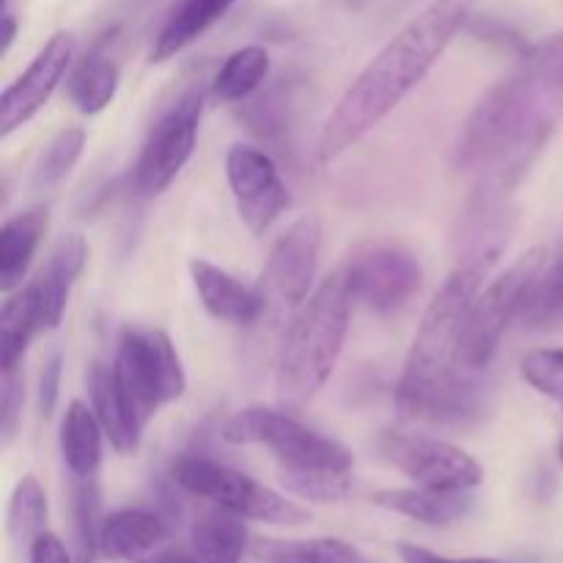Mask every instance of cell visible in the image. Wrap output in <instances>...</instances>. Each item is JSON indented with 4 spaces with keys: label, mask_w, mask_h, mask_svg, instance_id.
<instances>
[{
    "label": "cell",
    "mask_w": 563,
    "mask_h": 563,
    "mask_svg": "<svg viewBox=\"0 0 563 563\" xmlns=\"http://www.w3.org/2000/svg\"><path fill=\"white\" fill-rule=\"evenodd\" d=\"M471 9L473 0H432L368 60L319 132V163H333L355 146L429 75L462 31Z\"/></svg>",
    "instance_id": "1"
},
{
    "label": "cell",
    "mask_w": 563,
    "mask_h": 563,
    "mask_svg": "<svg viewBox=\"0 0 563 563\" xmlns=\"http://www.w3.org/2000/svg\"><path fill=\"white\" fill-rule=\"evenodd\" d=\"M220 438L231 445H267L278 460L280 484L297 498L339 504L352 495V451L302 427L284 407H247L223 423Z\"/></svg>",
    "instance_id": "2"
},
{
    "label": "cell",
    "mask_w": 563,
    "mask_h": 563,
    "mask_svg": "<svg viewBox=\"0 0 563 563\" xmlns=\"http://www.w3.org/2000/svg\"><path fill=\"white\" fill-rule=\"evenodd\" d=\"M355 302V291L341 267L297 308L275 363V399L284 410L300 412L330 379L344 350Z\"/></svg>",
    "instance_id": "3"
},
{
    "label": "cell",
    "mask_w": 563,
    "mask_h": 563,
    "mask_svg": "<svg viewBox=\"0 0 563 563\" xmlns=\"http://www.w3.org/2000/svg\"><path fill=\"white\" fill-rule=\"evenodd\" d=\"M493 267L478 262H460L449 275L421 319L405 372L399 379V401L418 399L427 390L438 388L443 379L460 368V344L465 335L467 313Z\"/></svg>",
    "instance_id": "4"
},
{
    "label": "cell",
    "mask_w": 563,
    "mask_h": 563,
    "mask_svg": "<svg viewBox=\"0 0 563 563\" xmlns=\"http://www.w3.org/2000/svg\"><path fill=\"white\" fill-rule=\"evenodd\" d=\"M170 478L185 493L209 500L214 506H223V509L234 511V515L245 517V520L286 528L311 522V511L302 509L300 504L284 498L275 489L264 487V484H258L247 473L223 465V462L209 460L203 454H181L170 465Z\"/></svg>",
    "instance_id": "5"
},
{
    "label": "cell",
    "mask_w": 563,
    "mask_h": 563,
    "mask_svg": "<svg viewBox=\"0 0 563 563\" xmlns=\"http://www.w3.org/2000/svg\"><path fill=\"white\" fill-rule=\"evenodd\" d=\"M548 262V251L533 247L526 256L517 258L500 278H495L487 289L478 291L471 313H467L465 335L460 344V368L484 372L493 363L506 328L522 313L528 295Z\"/></svg>",
    "instance_id": "6"
},
{
    "label": "cell",
    "mask_w": 563,
    "mask_h": 563,
    "mask_svg": "<svg viewBox=\"0 0 563 563\" xmlns=\"http://www.w3.org/2000/svg\"><path fill=\"white\" fill-rule=\"evenodd\" d=\"M113 374L143 423L152 421L163 405L181 399L187 390L174 341L154 328H126L121 333Z\"/></svg>",
    "instance_id": "7"
},
{
    "label": "cell",
    "mask_w": 563,
    "mask_h": 563,
    "mask_svg": "<svg viewBox=\"0 0 563 563\" xmlns=\"http://www.w3.org/2000/svg\"><path fill=\"white\" fill-rule=\"evenodd\" d=\"M203 97L198 88L181 93L148 130L135 163V187L143 196H159L174 185L192 157L201 124Z\"/></svg>",
    "instance_id": "8"
},
{
    "label": "cell",
    "mask_w": 563,
    "mask_h": 563,
    "mask_svg": "<svg viewBox=\"0 0 563 563\" xmlns=\"http://www.w3.org/2000/svg\"><path fill=\"white\" fill-rule=\"evenodd\" d=\"M377 451L388 465L405 473L418 487L471 493L484 482V467L460 445L421 434L383 432Z\"/></svg>",
    "instance_id": "9"
},
{
    "label": "cell",
    "mask_w": 563,
    "mask_h": 563,
    "mask_svg": "<svg viewBox=\"0 0 563 563\" xmlns=\"http://www.w3.org/2000/svg\"><path fill=\"white\" fill-rule=\"evenodd\" d=\"M357 302H366L377 313H394L405 308L421 291L423 269L405 247L366 245L344 267Z\"/></svg>",
    "instance_id": "10"
},
{
    "label": "cell",
    "mask_w": 563,
    "mask_h": 563,
    "mask_svg": "<svg viewBox=\"0 0 563 563\" xmlns=\"http://www.w3.org/2000/svg\"><path fill=\"white\" fill-rule=\"evenodd\" d=\"M225 176L234 192L236 212L253 236L267 234L269 225L289 207V192L267 152L253 146H231Z\"/></svg>",
    "instance_id": "11"
},
{
    "label": "cell",
    "mask_w": 563,
    "mask_h": 563,
    "mask_svg": "<svg viewBox=\"0 0 563 563\" xmlns=\"http://www.w3.org/2000/svg\"><path fill=\"white\" fill-rule=\"evenodd\" d=\"M322 247V220L308 214L291 223L273 245L264 267V297L286 308H300L308 300Z\"/></svg>",
    "instance_id": "12"
},
{
    "label": "cell",
    "mask_w": 563,
    "mask_h": 563,
    "mask_svg": "<svg viewBox=\"0 0 563 563\" xmlns=\"http://www.w3.org/2000/svg\"><path fill=\"white\" fill-rule=\"evenodd\" d=\"M71 64H75V36L66 31L55 33L0 97V135L9 137L11 132L27 124L47 104Z\"/></svg>",
    "instance_id": "13"
},
{
    "label": "cell",
    "mask_w": 563,
    "mask_h": 563,
    "mask_svg": "<svg viewBox=\"0 0 563 563\" xmlns=\"http://www.w3.org/2000/svg\"><path fill=\"white\" fill-rule=\"evenodd\" d=\"M86 258L88 245L80 234L60 236L58 245L49 251L44 267L36 273V278L25 286L42 330H55L60 324L71 286L86 269Z\"/></svg>",
    "instance_id": "14"
},
{
    "label": "cell",
    "mask_w": 563,
    "mask_h": 563,
    "mask_svg": "<svg viewBox=\"0 0 563 563\" xmlns=\"http://www.w3.org/2000/svg\"><path fill=\"white\" fill-rule=\"evenodd\" d=\"M170 544V528L157 511L121 509L104 517L102 555L121 563H152Z\"/></svg>",
    "instance_id": "15"
},
{
    "label": "cell",
    "mask_w": 563,
    "mask_h": 563,
    "mask_svg": "<svg viewBox=\"0 0 563 563\" xmlns=\"http://www.w3.org/2000/svg\"><path fill=\"white\" fill-rule=\"evenodd\" d=\"M88 394H91V407L97 412L99 423L104 429V438L110 440L119 454H135L137 445H141V434L146 429V423L137 418V412L132 410L130 399L121 390L119 379L113 374V363L104 366V363H91L88 368Z\"/></svg>",
    "instance_id": "16"
},
{
    "label": "cell",
    "mask_w": 563,
    "mask_h": 563,
    "mask_svg": "<svg viewBox=\"0 0 563 563\" xmlns=\"http://www.w3.org/2000/svg\"><path fill=\"white\" fill-rule=\"evenodd\" d=\"M190 275L203 308H207L214 319L231 324L258 322V317H262L264 311V300H267L262 291L251 289V286H245L242 280H236L234 275L214 267V264L203 262V258H192Z\"/></svg>",
    "instance_id": "17"
},
{
    "label": "cell",
    "mask_w": 563,
    "mask_h": 563,
    "mask_svg": "<svg viewBox=\"0 0 563 563\" xmlns=\"http://www.w3.org/2000/svg\"><path fill=\"white\" fill-rule=\"evenodd\" d=\"M110 42L113 33L99 36L69 75V99L82 115L102 113L119 91V64L108 53Z\"/></svg>",
    "instance_id": "18"
},
{
    "label": "cell",
    "mask_w": 563,
    "mask_h": 563,
    "mask_svg": "<svg viewBox=\"0 0 563 563\" xmlns=\"http://www.w3.org/2000/svg\"><path fill=\"white\" fill-rule=\"evenodd\" d=\"M374 506L396 511L401 517L423 522L432 528H445L451 522L471 515V493H449V489L410 487V489H379L374 493Z\"/></svg>",
    "instance_id": "19"
},
{
    "label": "cell",
    "mask_w": 563,
    "mask_h": 563,
    "mask_svg": "<svg viewBox=\"0 0 563 563\" xmlns=\"http://www.w3.org/2000/svg\"><path fill=\"white\" fill-rule=\"evenodd\" d=\"M234 3L236 0H176L165 14L157 38H154V64H163V60L174 58L181 49L190 47L214 22L223 20Z\"/></svg>",
    "instance_id": "20"
},
{
    "label": "cell",
    "mask_w": 563,
    "mask_h": 563,
    "mask_svg": "<svg viewBox=\"0 0 563 563\" xmlns=\"http://www.w3.org/2000/svg\"><path fill=\"white\" fill-rule=\"evenodd\" d=\"M49 214L44 207L14 214L0 229V289L14 291L27 275L33 256L47 234Z\"/></svg>",
    "instance_id": "21"
},
{
    "label": "cell",
    "mask_w": 563,
    "mask_h": 563,
    "mask_svg": "<svg viewBox=\"0 0 563 563\" xmlns=\"http://www.w3.org/2000/svg\"><path fill=\"white\" fill-rule=\"evenodd\" d=\"M104 429L93 407L75 399L60 421V456L71 478H91L102 465Z\"/></svg>",
    "instance_id": "22"
},
{
    "label": "cell",
    "mask_w": 563,
    "mask_h": 563,
    "mask_svg": "<svg viewBox=\"0 0 563 563\" xmlns=\"http://www.w3.org/2000/svg\"><path fill=\"white\" fill-rule=\"evenodd\" d=\"M190 548L201 563H240L247 548L245 517L214 504L198 511L190 528Z\"/></svg>",
    "instance_id": "23"
},
{
    "label": "cell",
    "mask_w": 563,
    "mask_h": 563,
    "mask_svg": "<svg viewBox=\"0 0 563 563\" xmlns=\"http://www.w3.org/2000/svg\"><path fill=\"white\" fill-rule=\"evenodd\" d=\"M253 559L258 563H368L344 539H258Z\"/></svg>",
    "instance_id": "24"
},
{
    "label": "cell",
    "mask_w": 563,
    "mask_h": 563,
    "mask_svg": "<svg viewBox=\"0 0 563 563\" xmlns=\"http://www.w3.org/2000/svg\"><path fill=\"white\" fill-rule=\"evenodd\" d=\"M71 531H75V559L77 563H97L102 555V493L97 476L71 478L69 489Z\"/></svg>",
    "instance_id": "25"
},
{
    "label": "cell",
    "mask_w": 563,
    "mask_h": 563,
    "mask_svg": "<svg viewBox=\"0 0 563 563\" xmlns=\"http://www.w3.org/2000/svg\"><path fill=\"white\" fill-rule=\"evenodd\" d=\"M267 75L269 53L262 44H247V47L236 49L223 60V66H220L212 80V97L225 104L245 102L264 86Z\"/></svg>",
    "instance_id": "26"
},
{
    "label": "cell",
    "mask_w": 563,
    "mask_h": 563,
    "mask_svg": "<svg viewBox=\"0 0 563 563\" xmlns=\"http://www.w3.org/2000/svg\"><path fill=\"white\" fill-rule=\"evenodd\" d=\"M401 407L412 416L432 418V421H465L478 410V385L462 379L460 374H451L438 388L427 390L418 399L401 401Z\"/></svg>",
    "instance_id": "27"
},
{
    "label": "cell",
    "mask_w": 563,
    "mask_h": 563,
    "mask_svg": "<svg viewBox=\"0 0 563 563\" xmlns=\"http://www.w3.org/2000/svg\"><path fill=\"white\" fill-rule=\"evenodd\" d=\"M528 330H561L563 328V245L559 256L548 262L539 280L528 295L520 313Z\"/></svg>",
    "instance_id": "28"
},
{
    "label": "cell",
    "mask_w": 563,
    "mask_h": 563,
    "mask_svg": "<svg viewBox=\"0 0 563 563\" xmlns=\"http://www.w3.org/2000/svg\"><path fill=\"white\" fill-rule=\"evenodd\" d=\"M36 330H42L36 308H33L27 291L22 289L20 295L9 297V302L0 311V368L3 372L22 366V357H25V350Z\"/></svg>",
    "instance_id": "29"
},
{
    "label": "cell",
    "mask_w": 563,
    "mask_h": 563,
    "mask_svg": "<svg viewBox=\"0 0 563 563\" xmlns=\"http://www.w3.org/2000/svg\"><path fill=\"white\" fill-rule=\"evenodd\" d=\"M47 495L33 476H22L16 482L9 500V533L16 544L31 548L47 531Z\"/></svg>",
    "instance_id": "30"
},
{
    "label": "cell",
    "mask_w": 563,
    "mask_h": 563,
    "mask_svg": "<svg viewBox=\"0 0 563 563\" xmlns=\"http://www.w3.org/2000/svg\"><path fill=\"white\" fill-rule=\"evenodd\" d=\"M82 148H86V130H80V126H66V130H60L47 143V148L38 157L36 168H33V190L47 192L53 187H58L71 174V168L80 159Z\"/></svg>",
    "instance_id": "31"
},
{
    "label": "cell",
    "mask_w": 563,
    "mask_h": 563,
    "mask_svg": "<svg viewBox=\"0 0 563 563\" xmlns=\"http://www.w3.org/2000/svg\"><path fill=\"white\" fill-rule=\"evenodd\" d=\"M520 372L531 388L550 399H563V350H533L522 357Z\"/></svg>",
    "instance_id": "32"
},
{
    "label": "cell",
    "mask_w": 563,
    "mask_h": 563,
    "mask_svg": "<svg viewBox=\"0 0 563 563\" xmlns=\"http://www.w3.org/2000/svg\"><path fill=\"white\" fill-rule=\"evenodd\" d=\"M22 405H25L22 366L5 368L3 379H0V440H3V449L14 443L22 421Z\"/></svg>",
    "instance_id": "33"
},
{
    "label": "cell",
    "mask_w": 563,
    "mask_h": 563,
    "mask_svg": "<svg viewBox=\"0 0 563 563\" xmlns=\"http://www.w3.org/2000/svg\"><path fill=\"white\" fill-rule=\"evenodd\" d=\"M60 377H64V355L58 350L44 361L42 377H38V410L44 418H53L55 405L60 396Z\"/></svg>",
    "instance_id": "34"
},
{
    "label": "cell",
    "mask_w": 563,
    "mask_h": 563,
    "mask_svg": "<svg viewBox=\"0 0 563 563\" xmlns=\"http://www.w3.org/2000/svg\"><path fill=\"white\" fill-rule=\"evenodd\" d=\"M27 550H31V563H77V559H71V553L66 550V544L49 531H44Z\"/></svg>",
    "instance_id": "35"
},
{
    "label": "cell",
    "mask_w": 563,
    "mask_h": 563,
    "mask_svg": "<svg viewBox=\"0 0 563 563\" xmlns=\"http://www.w3.org/2000/svg\"><path fill=\"white\" fill-rule=\"evenodd\" d=\"M399 555L405 563H504L498 559H445L418 544H399Z\"/></svg>",
    "instance_id": "36"
},
{
    "label": "cell",
    "mask_w": 563,
    "mask_h": 563,
    "mask_svg": "<svg viewBox=\"0 0 563 563\" xmlns=\"http://www.w3.org/2000/svg\"><path fill=\"white\" fill-rule=\"evenodd\" d=\"M152 563H201L198 555L192 553V548H179V544H168L163 553L157 555Z\"/></svg>",
    "instance_id": "37"
},
{
    "label": "cell",
    "mask_w": 563,
    "mask_h": 563,
    "mask_svg": "<svg viewBox=\"0 0 563 563\" xmlns=\"http://www.w3.org/2000/svg\"><path fill=\"white\" fill-rule=\"evenodd\" d=\"M3 44H0V55H5L11 49V44H14V36H16V16L11 14V0H5L3 3Z\"/></svg>",
    "instance_id": "38"
},
{
    "label": "cell",
    "mask_w": 563,
    "mask_h": 563,
    "mask_svg": "<svg viewBox=\"0 0 563 563\" xmlns=\"http://www.w3.org/2000/svg\"><path fill=\"white\" fill-rule=\"evenodd\" d=\"M344 3L350 5V9H357V5H363V3H366V0H344Z\"/></svg>",
    "instance_id": "39"
},
{
    "label": "cell",
    "mask_w": 563,
    "mask_h": 563,
    "mask_svg": "<svg viewBox=\"0 0 563 563\" xmlns=\"http://www.w3.org/2000/svg\"><path fill=\"white\" fill-rule=\"evenodd\" d=\"M559 454H561V462H563V440H561V445H559Z\"/></svg>",
    "instance_id": "40"
}]
</instances>
